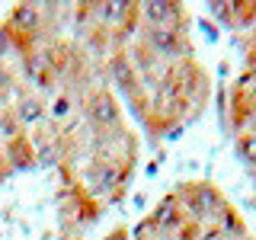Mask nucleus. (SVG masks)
I'll return each instance as SVG.
<instances>
[{"label": "nucleus", "mask_w": 256, "mask_h": 240, "mask_svg": "<svg viewBox=\"0 0 256 240\" xmlns=\"http://www.w3.org/2000/svg\"><path fill=\"white\" fill-rule=\"evenodd\" d=\"M84 125L86 132H112L122 128V102L109 84H100L96 90L86 93L84 100Z\"/></svg>", "instance_id": "obj_1"}, {"label": "nucleus", "mask_w": 256, "mask_h": 240, "mask_svg": "<svg viewBox=\"0 0 256 240\" xmlns=\"http://www.w3.org/2000/svg\"><path fill=\"white\" fill-rule=\"evenodd\" d=\"M157 58H164L166 64L196 58V45H192V36L182 29H154V26H138V36Z\"/></svg>", "instance_id": "obj_2"}, {"label": "nucleus", "mask_w": 256, "mask_h": 240, "mask_svg": "<svg viewBox=\"0 0 256 240\" xmlns=\"http://www.w3.org/2000/svg\"><path fill=\"white\" fill-rule=\"evenodd\" d=\"M189 22H192V16L182 4H141V26L189 32Z\"/></svg>", "instance_id": "obj_3"}, {"label": "nucleus", "mask_w": 256, "mask_h": 240, "mask_svg": "<svg viewBox=\"0 0 256 240\" xmlns=\"http://www.w3.org/2000/svg\"><path fill=\"white\" fill-rule=\"evenodd\" d=\"M212 13L230 29H253L256 26V4H214Z\"/></svg>", "instance_id": "obj_4"}, {"label": "nucleus", "mask_w": 256, "mask_h": 240, "mask_svg": "<svg viewBox=\"0 0 256 240\" xmlns=\"http://www.w3.org/2000/svg\"><path fill=\"white\" fill-rule=\"evenodd\" d=\"M102 240H132V237H128V230H125V228H112Z\"/></svg>", "instance_id": "obj_5"}]
</instances>
